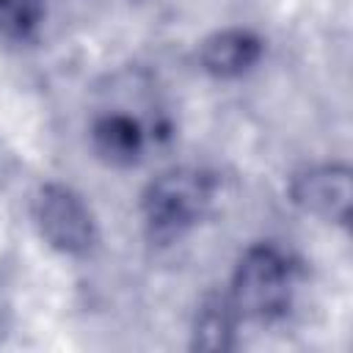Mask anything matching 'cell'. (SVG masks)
Returning a JSON list of instances; mask_svg holds the SVG:
<instances>
[{
    "label": "cell",
    "instance_id": "277c9868",
    "mask_svg": "<svg viewBox=\"0 0 353 353\" xmlns=\"http://www.w3.org/2000/svg\"><path fill=\"white\" fill-rule=\"evenodd\" d=\"M290 199L306 215H314L325 223H347L353 201L350 168L342 163L309 165L292 176Z\"/></svg>",
    "mask_w": 353,
    "mask_h": 353
},
{
    "label": "cell",
    "instance_id": "8992f818",
    "mask_svg": "<svg viewBox=\"0 0 353 353\" xmlns=\"http://www.w3.org/2000/svg\"><path fill=\"white\" fill-rule=\"evenodd\" d=\"M91 146L99 160L116 168L135 165L146 152L143 124L121 110H108L91 121Z\"/></svg>",
    "mask_w": 353,
    "mask_h": 353
},
{
    "label": "cell",
    "instance_id": "7a4b0ae2",
    "mask_svg": "<svg viewBox=\"0 0 353 353\" xmlns=\"http://www.w3.org/2000/svg\"><path fill=\"white\" fill-rule=\"evenodd\" d=\"M226 295L240 320H281L290 312L295 295V265L281 248L270 243L251 245L240 256Z\"/></svg>",
    "mask_w": 353,
    "mask_h": 353
},
{
    "label": "cell",
    "instance_id": "ba28073f",
    "mask_svg": "<svg viewBox=\"0 0 353 353\" xmlns=\"http://www.w3.org/2000/svg\"><path fill=\"white\" fill-rule=\"evenodd\" d=\"M44 0H0V39L28 41L44 25Z\"/></svg>",
    "mask_w": 353,
    "mask_h": 353
},
{
    "label": "cell",
    "instance_id": "5b68a950",
    "mask_svg": "<svg viewBox=\"0 0 353 353\" xmlns=\"http://www.w3.org/2000/svg\"><path fill=\"white\" fill-rule=\"evenodd\" d=\"M265 52L262 39L248 28H221L199 47L201 69L215 80H237L248 74Z\"/></svg>",
    "mask_w": 353,
    "mask_h": 353
},
{
    "label": "cell",
    "instance_id": "6da1fadb",
    "mask_svg": "<svg viewBox=\"0 0 353 353\" xmlns=\"http://www.w3.org/2000/svg\"><path fill=\"white\" fill-rule=\"evenodd\" d=\"M215 176L199 165H174L141 193V212L152 240L171 243L193 229L215 199Z\"/></svg>",
    "mask_w": 353,
    "mask_h": 353
},
{
    "label": "cell",
    "instance_id": "3957f363",
    "mask_svg": "<svg viewBox=\"0 0 353 353\" xmlns=\"http://www.w3.org/2000/svg\"><path fill=\"white\" fill-rule=\"evenodd\" d=\"M30 215L44 243L66 256H85L97 245V218L85 199L69 185H39L30 201Z\"/></svg>",
    "mask_w": 353,
    "mask_h": 353
},
{
    "label": "cell",
    "instance_id": "52a82bcc",
    "mask_svg": "<svg viewBox=\"0 0 353 353\" xmlns=\"http://www.w3.org/2000/svg\"><path fill=\"white\" fill-rule=\"evenodd\" d=\"M240 314L232 306L229 295H210L196 312L193 323V345L204 350H229L234 345Z\"/></svg>",
    "mask_w": 353,
    "mask_h": 353
}]
</instances>
